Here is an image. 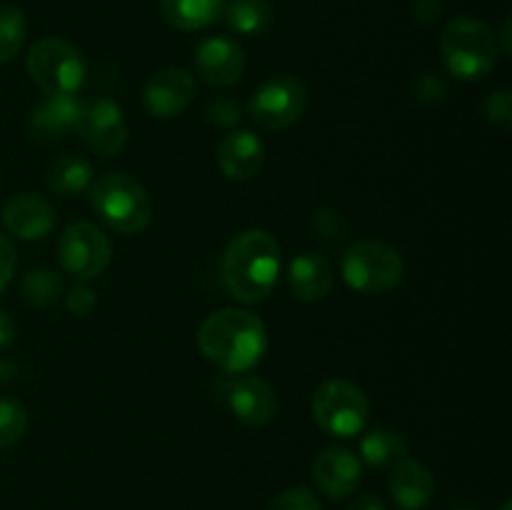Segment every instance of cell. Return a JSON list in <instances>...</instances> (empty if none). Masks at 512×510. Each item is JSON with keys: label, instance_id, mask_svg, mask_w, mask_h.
<instances>
[{"label": "cell", "instance_id": "27", "mask_svg": "<svg viewBox=\"0 0 512 510\" xmlns=\"http://www.w3.org/2000/svg\"><path fill=\"white\" fill-rule=\"evenodd\" d=\"M28 430V413L18 400H0V448L18 443Z\"/></svg>", "mask_w": 512, "mask_h": 510}, {"label": "cell", "instance_id": "8", "mask_svg": "<svg viewBox=\"0 0 512 510\" xmlns=\"http://www.w3.org/2000/svg\"><path fill=\"white\" fill-rule=\"evenodd\" d=\"M308 108V88L295 75L265 80L248 103V115L265 133H280L298 123Z\"/></svg>", "mask_w": 512, "mask_h": 510}, {"label": "cell", "instance_id": "1", "mask_svg": "<svg viewBox=\"0 0 512 510\" xmlns=\"http://www.w3.org/2000/svg\"><path fill=\"white\" fill-rule=\"evenodd\" d=\"M198 348L223 373L243 375L268 353V328L243 308H220L203 320Z\"/></svg>", "mask_w": 512, "mask_h": 510}, {"label": "cell", "instance_id": "16", "mask_svg": "<svg viewBox=\"0 0 512 510\" xmlns=\"http://www.w3.org/2000/svg\"><path fill=\"white\" fill-rule=\"evenodd\" d=\"M265 163V145L253 130H233L218 145V165L235 183L253 180Z\"/></svg>", "mask_w": 512, "mask_h": 510}, {"label": "cell", "instance_id": "7", "mask_svg": "<svg viewBox=\"0 0 512 510\" xmlns=\"http://www.w3.org/2000/svg\"><path fill=\"white\" fill-rule=\"evenodd\" d=\"M368 395L350 380H328L313 395V418L335 438H353L368 425Z\"/></svg>", "mask_w": 512, "mask_h": 510}, {"label": "cell", "instance_id": "11", "mask_svg": "<svg viewBox=\"0 0 512 510\" xmlns=\"http://www.w3.org/2000/svg\"><path fill=\"white\" fill-rule=\"evenodd\" d=\"M223 398L230 413L250 428H263V425L273 423L280 410L278 393L273 390V385L265 383L258 375H243V378L230 380Z\"/></svg>", "mask_w": 512, "mask_h": 510}, {"label": "cell", "instance_id": "10", "mask_svg": "<svg viewBox=\"0 0 512 510\" xmlns=\"http://www.w3.org/2000/svg\"><path fill=\"white\" fill-rule=\"evenodd\" d=\"M75 133L83 140L85 148L103 158L118 155L128 143V123H125L123 110L108 98H95L80 105Z\"/></svg>", "mask_w": 512, "mask_h": 510}, {"label": "cell", "instance_id": "2", "mask_svg": "<svg viewBox=\"0 0 512 510\" xmlns=\"http://www.w3.org/2000/svg\"><path fill=\"white\" fill-rule=\"evenodd\" d=\"M220 275L240 303H260L273 293L280 275V245L268 230L250 228L235 235L220 260Z\"/></svg>", "mask_w": 512, "mask_h": 510}, {"label": "cell", "instance_id": "23", "mask_svg": "<svg viewBox=\"0 0 512 510\" xmlns=\"http://www.w3.org/2000/svg\"><path fill=\"white\" fill-rule=\"evenodd\" d=\"M223 18L233 33L245 35V38H258L268 33L273 25V5L268 0H233L225 5Z\"/></svg>", "mask_w": 512, "mask_h": 510}, {"label": "cell", "instance_id": "37", "mask_svg": "<svg viewBox=\"0 0 512 510\" xmlns=\"http://www.w3.org/2000/svg\"><path fill=\"white\" fill-rule=\"evenodd\" d=\"M500 38H503V43H500V50H503L505 55H510L512 53V45H510V18L503 20V35H500Z\"/></svg>", "mask_w": 512, "mask_h": 510}, {"label": "cell", "instance_id": "9", "mask_svg": "<svg viewBox=\"0 0 512 510\" xmlns=\"http://www.w3.org/2000/svg\"><path fill=\"white\" fill-rule=\"evenodd\" d=\"M60 265L68 275H73L78 283H90L110 263V240L98 225L93 223H73L63 235L58 245Z\"/></svg>", "mask_w": 512, "mask_h": 510}, {"label": "cell", "instance_id": "36", "mask_svg": "<svg viewBox=\"0 0 512 510\" xmlns=\"http://www.w3.org/2000/svg\"><path fill=\"white\" fill-rule=\"evenodd\" d=\"M15 343V323L10 320V315L0 308V350L10 348Z\"/></svg>", "mask_w": 512, "mask_h": 510}, {"label": "cell", "instance_id": "26", "mask_svg": "<svg viewBox=\"0 0 512 510\" xmlns=\"http://www.w3.org/2000/svg\"><path fill=\"white\" fill-rule=\"evenodd\" d=\"M313 233L318 243H323L325 248H335L343 240H348L350 220L340 210L323 208L313 215Z\"/></svg>", "mask_w": 512, "mask_h": 510}, {"label": "cell", "instance_id": "14", "mask_svg": "<svg viewBox=\"0 0 512 510\" xmlns=\"http://www.w3.org/2000/svg\"><path fill=\"white\" fill-rule=\"evenodd\" d=\"M363 478V463L353 450L325 448L313 460V480L328 498H348Z\"/></svg>", "mask_w": 512, "mask_h": 510}, {"label": "cell", "instance_id": "39", "mask_svg": "<svg viewBox=\"0 0 512 510\" xmlns=\"http://www.w3.org/2000/svg\"><path fill=\"white\" fill-rule=\"evenodd\" d=\"M455 510H478V508H473V505H458Z\"/></svg>", "mask_w": 512, "mask_h": 510}, {"label": "cell", "instance_id": "20", "mask_svg": "<svg viewBox=\"0 0 512 510\" xmlns=\"http://www.w3.org/2000/svg\"><path fill=\"white\" fill-rule=\"evenodd\" d=\"M45 183L53 193L63 195V198L88 193L90 185H93V165L83 155L63 153L48 163Z\"/></svg>", "mask_w": 512, "mask_h": 510}, {"label": "cell", "instance_id": "33", "mask_svg": "<svg viewBox=\"0 0 512 510\" xmlns=\"http://www.w3.org/2000/svg\"><path fill=\"white\" fill-rule=\"evenodd\" d=\"M15 265H18V255H15L13 243L0 233V290H5V285L13 280Z\"/></svg>", "mask_w": 512, "mask_h": 510}, {"label": "cell", "instance_id": "6", "mask_svg": "<svg viewBox=\"0 0 512 510\" xmlns=\"http://www.w3.org/2000/svg\"><path fill=\"white\" fill-rule=\"evenodd\" d=\"M25 65L30 78L45 95H75L88 75L83 53L65 38L35 40Z\"/></svg>", "mask_w": 512, "mask_h": 510}, {"label": "cell", "instance_id": "25", "mask_svg": "<svg viewBox=\"0 0 512 510\" xmlns=\"http://www.w3.org/2000/svg\"><path fill=\"white\" fill-rule=\"evenodd\" d=\"M28 35L23 13L13 5L0 3V63H10L20 53Z\"/></svg>", "mask_w": 512, "mask_h": 510}, {"label": "cell", "instance_id": "29", "mask_svg": "<svg viewBox=\"0 0 512 510\" xmlns=\"http://www.w3.org/2000/svg\"><path fill=\"white\" fill-rule=\"evenodd\" d=\"M205 120L218 128H235L243 120V105L233 95H220V98L210 100L205 108Z\"/></svg>", "mask_w": 512, "mask_h": 510}, {"label": "cell", "instance_id": "17", "mask_svg": "<svg viewBox=\"0 0 512 510\" xmlns=\"http://www.w3.org/2000/svg\"><path fill=\"white\" fill-rule=\"evenodd\" d=\"M80 100L75 95H48L30 113L28 135L40 145L58 143L70 130H75L80 115Z\"/></svg>", "mask_w": 512, "mask_h": 510}, {"label": "cell", "instance_id": "19", "mask_svg": "<svg viewBox=\"0 0 512 510\" xmlns=\"http://www.w3.org/2000/svg\"><path fill=\"white\" fill-rule=\"evenodd\" d=\"M288 288L303 303H318L333 288V268L318 253L295 255L288 268Z\"/></svg>", "mask_w": 512, "mask_h": 510}, {"label": "cell", "instance_id": "32", "mask_svg": "<svg viewBox=\"0 0 512 510\" xmlns=\"http://www.w3.org/2000/svg\"><path fill=\"white\" fill-rule=\"evenodd\" d=\"M65 308L73 315H78V318H85V315L95 310V293L85 283L75 285V288L65 295Z\"/></svg>", "mask_w": 512, "mask_h": 510}, {"label": "cell", "instance_id": "35", "mask_svg": "<svg viewBox=\"0 0 512 510\" xmlns=\"http://www.w3.org/2000/svg\"><path fill=\"white\" fill-rule=\"evenodd\" d=\"M348 510H388V508H385V503L380 495L363 493V495H355V498L350 500Z\"/></svg>", "mask_w": 512, "mask_h": 510}, {"label": "cell", "instance_id": "15", "mask_svg": "<svg viewBox=\"0 0 512 510\" xmlns=\"http://www.w3.org/2000/svg\"><path fill=\"white\" fill-rule=\"evenodd\" d=\"M3 225L20 240H43L55 228V208L38 193H20L3 205Z\"/></svg>", "mask_w": 512, "mask_h": 510}, {"label": "cell", "instance_id": "31", "mask_svg": "<svg viewBox=\"0 0 512 510\" xmlns=\"http://www.w3.org/2000/svg\"><path fill=\"white\" fill-rule=\"evenodd\" d=\"M268 510H323V505H320L318 495H315L313 490L298 485V488L283 490V493L268 505Z\"/></svg>", "mask_w": 512, "mask_h": 510}, {"label": "cell", "instance_id": "3", "mask_svg": "<svg viewBox=\"0 0 512 510\" xmlns=\"http://www.w3.org/2000/svg\"><path fill=\"white\" fill-rule=\"evenodd\" d=\"M95 215L115 233L133 235L150 225L153 200L148 188L128 173H105L88 190Z\"/></svg>", "mask_w": 512, "mask_h": 510}, {"label": "cell", "instance_id": "34", "mask_svg": "<svg viewBox=\"0 0 512 510\" xmlns=\"http://www.w3.org/2000/svg\"><path fill=\"white\" fill-rule=\"evenodd\" d=\"M443 15V0H418L413 5V18L420 28H430Z\"/></svg>", "mask_w": 512, "mask_h": 510}, {"label": "cell", "instance_id": "21", "mask_svg": "<svg viewBox=\"0 0 512 510\" xmlns=\"http://www.w3.org/2000/svg\"><path fill=\"white\" fill-rule=\"evenodd\" d=\"M165 20L178 30H205L223 18L225 0H160Z\"/></svg>", "mask_w": 512, "mask_h": 510}, {"label": "cell", "instance_id": "24", "mask_svg": "<svg viewBox=\"0 0 512 510\" xmlns=\"http://www.w3.org/2000/svg\"><path fill=\"white\" fill-rule=\"evenodd\" d=\"M23 295L30 305L35 308H50V305L60 303L63 298V280H60L58 273L48 268H35L28 270L23 278Z\"/></svg>", "mask_w": 512, "mask_h": 510}, {"label": "cell", "instance_id": "12", "mask_svg": "<svg viewBox=\"0 0 512 510\" xmlns=\"http://www.w3.org/2000/svg\"><path fill=\"white\" fill-rule=\"evenodd\" d=\"M195 95V80L183 68H163L145 83L143 108L158 120L178 118Z\"/></svg>", "mask_w": 512, "mask_h": 510}, {"label": "cell", "instance_id": "30", "mask_svg": "<svg viewBox=\"0 0 512 510\" xmlns=\"http://www.w3.org/2000/svg\"><path fill=\"white\" fill-rule=\"evenodd\" d=\"M413 95L420 105H440L448 98V80L440 73H423L413 85Z\"/></svg>", "mask_w": 512, "mask_h": 510}, {"label": "cell", "instance_id": "22", "mask_svg": "<svg viewBox=\"0 0 512 510\" xmlns=\"http://www.w3.org/2000/svg\"><path fill=\"white\" fill-rule=\"evenodd\" d=\"M360 455L375 470H390L410 455V443L403 433L393 428H373L360 443Z\"/></svg>", "mask_w": 512, "mask_h": 510}, {"label": "cell", "instance_id": "5", "mask_svg": "<svg viewBox=\"0 0 512 510\" xmlns=\"http://www.w3.org/2000/svg\"><path fill=\"white\" fill-rule=\"evenodd\" d=\"M345 283L363 295H383L398 288L405 275V260L398 248L383 240H358L340 260Z\"/></svg>", "mask_w": 512, "mask_h": 510}, {"label": "cell", "instance_id": "13", "mask_svg": "<svg viewBox=\"0 0 512 510\" xmlns=\"http://www.w3.org/2000/svg\"><path fill=\"white\" fill-rule=\"evenodd\" d=\"M195 70L213 88L235 85L245 73V53L235 40L208 38L195 50Z\"/></svg>", "mask_w": 512, "mask_h": 510}, {"label": "cell", "instance_id": "4", "mask_svg": "<svg viewBox=\"0 0 512 510\" xmlns=\"http://www.w3.org/2000/svg\"><path fill=\"white\" fill-rule=\"evenodd\" d=\"M440 55L458 80H483L498 65V35L478 18H455L440 35Z\"/></svg>", "mask_w": 512, "mask_h": 510}, {"label": "cell", "instance_id": "18", "mask_svg": "<svg viewBox=\"0 0 512 510\" xmlns=\"http://www.w3.org/2000/svg\"><path fill=\"white\" fill-rule=\"evenodd\" d=\"M388 490L400 510H423L435 495V478L428 465L405 458L390 468Z\"/></svg>", "mask_w": 512, "mask_h": 510}, {"label": "cell", "instance_id": "38", "mask_svg": "<svg viewBox=\"0 0 512 510\" xmlns=\"http://www.w3.org/2000/svg\"><path fill=\"white\" fill-rule=\"evenodd\" d=\"M500 510H512V503H510V500H505V503L500 505Z\"/></svg>", "mask_w": 512, "mask_h": 510}, {"label": "cell", "instance_id": "28", "mask_svg": "<svg viewBox=\"0 0 512 510\" xmlns=\"http://www.w3.org/2000/svg\"><path fill=\"white\" fill-rule=\"evenodd\" d=\"M483 115L500 133H510L512 128V93L510 90H495L485 98Z\"/></svg>", "mask_w": 512, "mask_h": 510}]
</instances>
